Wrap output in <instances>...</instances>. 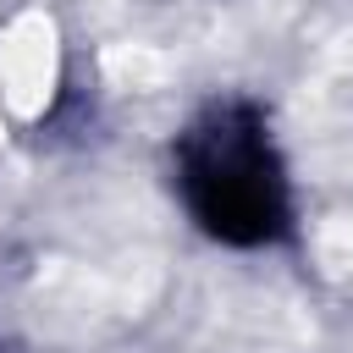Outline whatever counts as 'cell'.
<instances>
[{"mask_svg": "<svg viewBox=\"0 0 353 353\" xmlns=\"http://www.w3.org/2000/svg\"><path fill=\"white\" fill-rule=\"evenodd\" d=\"M50 83H55V28L39 11H28L0 39V99L17 116H33L50 99Z\"/></svg>", "mask_w": 353, "mask_h": 353, "instance_id": "1", "label": "cell"}, {"mask_svg": "<svg viewBox=\"0 0 353 353\" xmlns=\"http://www.w3.org/2000/svg\"><path fill=\"white\" fill-rule=\"evenodd\" d=\"M105 72H110L121 88H160L165 72H171V61H165L160 50H149V44H116V50L105 55Z\"/></svg>", "mask_w": 353, "mask_h": 353, "instance_id": "2", "label": "cell"}, {"mask_svg": "<svg viewBox=\"0 0 353 353\" xmlns=\"http://www.w3.org/2000/svg\"><path fill=\"white\" fill-rule=\"evenodd\" d=\"M320 265L336 276H353V215H336L320 232Z\"/></svg>", "mask_w": 353, "mask_h": 353, "instance_id": "3", "label": "cell"}]
</instances>
